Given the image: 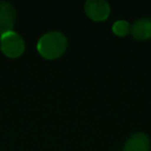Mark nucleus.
<instances>
[{"instance_id":"1","label":"nucleus","mask_w":151,"mask_h":151,"mask_svg":"<svg viewBox=\"0 0 151 151\" xmlns=\"http://www.w3.org/2000/svg\"><path fill=\"white\" fill-rule=\"evenodd\" d=\"M67 48V39L61 32L52 31L44 34L38 44L37 51L44 59H57L61 57Z\"/></svg>"},{"instance_id":"2","label":"nucleus","mask_w":151,"mask_h":151,"mask_svg":"<svg viewBox=\"0 0 151 151\" xmlns=\"http://www.w3.org/2000/svg\"><path fill=\"white\" fill-rule=\"evenodd\" d=\"M1 52L8 58H18L24 53L25 42L22 38L14 31L7 32L0 38Z\"/></svg>"},{"instance_id":"3","label":"nucleus","mask_w":151,"mask_h":151,"mask_svg":"<svg viewBox=\"0 0 151 151\" xmlns=\"http://www.w3.org/2000/svg\"><path fill=\"white\" fill-rule=\"evenodd\" d=\"M86 15L93 21H104L110 15V5L105 0H87L84 5Z\"/></svg>"},{"instance_id":"4","label":"nucleus","mask_w":151,"mask_h":151,"mask_svg":"<svg viewBox=\"0 0 151 151\" xmlns=\"http://www.w3.org/2000/svg\"><path fill=\"white\" fill-rule=\"evenodd\" d=\"M15 9L8 1H0V35L13 31L15 22Z\"/></svg>"},{"instance_id":"5","label":"nucleus","mask_w":151,"mask_h":151,"mask_svg":"<svg viewBox=\"0 0 151 151\" xmlns=\"http://www.w3.org/2000/svg\"><path fill=\"white\" fill-rule=\"evenodd\" d=\"M151 142L146 133L134 132L125 142L123 151H150Z\"/></svg>"},{"instance_id":"6","label":"nucleus","mask_w":151,"mask_h":151,"mask_svg":"<svg viewBox=\"0 0 151 151\" xmlns=\"http://www.w3.org/2000/svg\"><path fill=\"white\" fill-rule=\"evenodd\" d=\"M130 33L136 40L144 41L151 39V19L140 18L131 25Z\"/></svg>"},{"instance_id":"7","label":"nucleus","mask_w":151,"mask_h":151,"mask_svg":"<svg viewBox=\"0 0 151 151\" xmlns=\"http://www.w3.org/2000/svg\"><path fill=\"white\" fill-rule=\"evenodd\" d=\"M131 25L126 20H118L112 25V32L118 37H125L130 33Z\"/></svg>"}]
</instances>
